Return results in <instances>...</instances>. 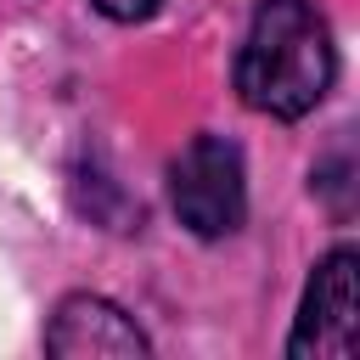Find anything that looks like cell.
Instances as JSON below:
<instances>
[{"label": "cell", "instance_id": "6da1fadb", "mask_svg": "<svg viewBox=\"0 0 360 360\" xmlns=\"http://www.w3.org/2000/svg\"><path fill=\"white\" fill-rule=\"evenodd\" d=\"M338 73L332 28L315 0H259L236 51V90L264 118H304L326 101Z\"/></svg>", "mask_w": 360, "mask_h": 360}, {"label": "cell", "instance_id": "7a4b0ae2", "mask_svg": "<svg viewBox=\"0 0 360 360\" xmlns=\"http://www.w3.org/2000/svg\"><path fill=\"white\" fill-rule=\"evenodd\" d=\"M169 202H174V219L214 242V236H231L242 219H248V169H242V146L225 141V135H191L180 146V158L169 163Z\"/></svg>", "mask_w": 360, "mask_h": 360}, {"label": "cell", "instance_id": "3957f363", "mask_svg": "<svg viewBox=\"0 0 360 360\" xmlns=\"http://www.w3.org/2000/svg\"><path fill=\"white\" fill-rule=\"evenodd\" d=\"M354 270H360V253L354 248H332L309 287H304V309L292 321V338H287V354L292 360H349L354 343H360V315H354Z\"/></svg>", "mask_w": 360, "mask_h": 360}, {"label": "cell", "instance_id": "277c9868", "mask_svg": "<svg viewBox=\"0 0 360 360\" xmlns=\"http://www.w3.org/2000/svg\"><path fill=\"white\" fill-rule=\"evenodd\" d=\"M45 349L62 354V360H141L152 354L146 332L112 304V298H96V292H68L45 326Z\"/></svg>", "mask_w": 360, "mask_h": 360}, {"label": "cell", "instance_id": "5b68a950", "mask_svg": "<svg viewBox=\"0 0 360 360\" xmlns=\"http://www.w3.org/2000/svg\"><path fill=\"white\" fill-rule=\"evenodd\" d=\"M101 17H112V22H146L163 0H90Z\"/></svg>", "mask_w": 360, "mask_h": 360}]
</instances>
